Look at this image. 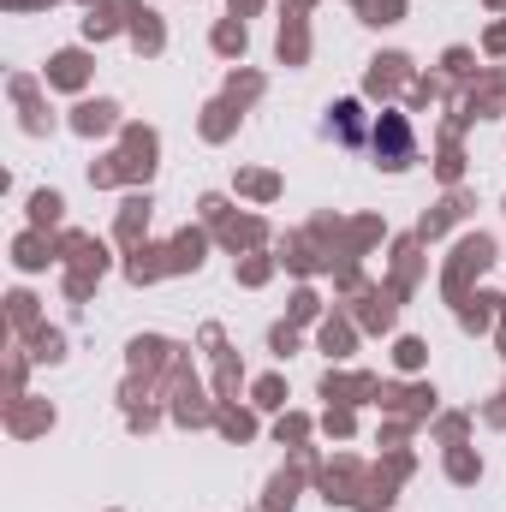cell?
<instances>
[{
	"label": "cell",
	"instance_id": "cell-1",
	"mask_svg": "<svg viewBox=\"0 0 506 512\" xmlns=\"http://www.w3.org/2000/svg\"><path fill=\"white\" fill-rule=\"evenodd\" d=\"M381 137H387V149H393V167H405V161H411V131H405V120H399V114H381L376 143Z\"/></svg>",
	"mask_w": 506,
	"mask_h": 512
}]
</instances>
